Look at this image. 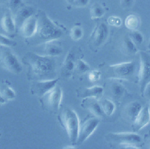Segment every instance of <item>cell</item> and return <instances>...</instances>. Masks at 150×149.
Here are the masks:
<instances>
[{"label":"cell","instance_id":"obj_39","mask_svg":"<svg viewBox=\"0 0 150 149\" xmlns=\"http://www.w3.org/2000/svg\"><path fill=\"white\" fill-rule=\"evenodd\" d=\"M9 0H0V3L1 4H5V3H7L8 2Z\"/></svg>","mask_w":150,"mask_h":149},{"label":"cell","instance_id":"obj_13","mask_svg":"<svg viewBox=\"0 0 150 149\" xmlns=\"http://www.w3.org/2000/svg\"><path fill=\"white\" fill-rule=\"evenodd\" d=\"M38 27L36 15L26 19L21 25L19 29L21 36L25 39H31L36 34Z\"/></svg>","mask_w":150,"mask_h":149},{"label":"cell","instance_id":"obj_32","mask_svg":"<svg viewBox=\"0 0 150 149\" xmlns=\"http://www.w3.org/2000/svg\"><path fill=\"white\" fill-rule=\"evenodd\" d=\"M107 23L108 25L111 26L119 27L121 26L122 23V21H121V19L120 17L111 16L108 18Z\"/></svg>","mask_w":150,"mask_h":149},{"label":"cell","instance_id":"obj_3","mask_svg":"<svg viewBox=\"0 0 150 149\" xmlns=\"http://www.w3.org/2000/svg\"><path fill=\"white\" fill-rule=\"evenodd\" d=\"M59 119L66 130L71 144H76L80 127L79 119L76 112L70 108L66 107L60 112Z\"/></svg>","mask_w":150,"mask_h":149},{"label":"cell","instance_id":"obj_38","mask_svg":"<svg viewBox=\"0 0 150 149\" xmlns=\"http://www.w3.org/2000/svg\"><path fill=\"white\" fill-rule=\"evenodd\" d=\"M75 0H65V1L69 4H73Z\"/></svg>","mask_w":150,"mask_h":149},{"label":"cell","instance_id":"obj_25","mask_svg":"<svg viewBox=\"0 0 150 149\" xmlns=\"http://www.w3.org/2000/svg\"><path fill=\"white\" fill-rule=\"evenodd\" d=\"M124 24L125 27L131 30H137L140 25L139 18L135 14L129 15L125 18Z\"/></svg>","mask_w":150,"mask_h":149},{"label":"cell","instance_id":"obj_18","mask_svg":"<svg viewBox=\"0 0 150 149\" xmlns=\"http://www.w3.org/2000/svg\"><path fill=\"white\" fill-rule=\"evenodd\" d=\"M104 89L102 86L94 85L90 87H84L77 90V95L80 98H95L100 99L102 97Z\"/></svg>","mask_w":150,"mask_h":149},{"label":"cell","instance_id":"obj_10","mask_svg":"<svg viewBox=\"0 0 150 149\" xmlns=\"http://www.w3.org/2000/svg\"><path fill=\"white\" fill-rule=\"evenodd\" d=\"M99 124V119L97 117H90L84 121L80 126L76 144L84 142L94 133Z\"/></svg>","mask_w":150,"mask_h":149},{"label":"cell","instance_id":"obj_43","mask_svg":"<svg viewBox=\"0 0 150 149\" xmlns=\"http://www.w3.org/2000/svg\"><path fill=\"white\" fill-rule=\"evenodd\" d=\"M0 53H1V51H0Z\"/></svg>","mask_w":150,"mask_h":149},{"label":"cell","instance_id":"obj_36","mask_svg":"<svg viewBox=\"0 0 150 149\" xmlns=\"http://www.w3.org/2000/svg\"><path fill=\"white\" fill-rule=\"evenodd\" d=\"M133 0H120V4L122 8H129L132 4Z\"/></svg>","mask_w":150,"mask_h":149},{"label":"cell","instance_id":"obj_26","mask_svg":"<svg viewBox=\"0 0 150 149\" xmlns=\"http://www.w3.org/2000/svg\"><path fill=\"white\" fill-rule=\"evenodd\" d=\"M105 10L104 8L98 3L93 4L90 8V18L93 19L100 18L104 16Z\"/></svg>","mask_w":150,"mask_h":149},{"label":"cell","instance_id":"obj_27","mask_svg":"<svg viewBox=\"0 0 150 149\" xmlns=\"http://www.w3.org/2000/svg\"><path fill=\"white\" fill-rule=\"evenodd\" d=\"M90 70H91V68L85 61L80 58L76 60L74 71L81 74H84L88 72Z\"/></svg>","mask_w":150,"mask_h":149},{"label":"cell","instance_id":"obj_8","mask_svg":"<svg viewBox=\"0 0 150 149\" xmlns=\"http://www.w3.org/2000/svg\"><path fill=\"white\" fill-rule=\"evenodd\" d=\"M140 66L138 72V80L142 92L145 85L150 82V54L145 51L139 52Z\"/></svg>","mask_w":150,"mask_h":149},{"label":"cell","instance_id":"obj_30","mask_svg":"<svg viewBox=\"0 0 150 149\" xmlns=\"http://www.w3.org/2000/svg\"><path fill=\"white\" fill-rule=\"evenodd\" d=\"M16 45V41L11 39L8 36L0 33V46L4 47H11Z\"/></svg>","mask_w":150,"mask_h":149},{"label":"cell","instance_id":"obj_37","mask_svg":"<svg viewBox=\"0 0 150 149\" xmlns=\"http://www.w3.org/2000/svg\"><path fill=\"white\" fill-rule=\"evenodd\" d=\"M7 101L0 95V106L5 104Z\"/></svg>","mask_w":150,"mask_h":149},{"label":"cell","instance_id":"obj_33","mask_svg":"<svg viewBox=\"0 0 150 149\" xmlns=\"http://www.w3.org/2000/svg\"><path fill=\"white\" fill-rule=\"evenodd\" d=\"M9 9L11 11L13 9H18L23 4L22 0H9L8 2Z\"/></svg>","mask_w":150,"mask_h":149},{"label":"cell","instance_id":"obj_4","mask_svg":"<svg viewBox=\"0 0 150 149\" xmlns=\"http://www.w3.org/2000/svg\"><path fill=\"white\" fill-rule=\"evenodd\" d=\"M62 98V89L56 85L53 89L40 98V102L43 108L51 112H56L60 108Z\"/></svg>","mask_w":150,"mask_h":149},{"label":"cell","instance_id":"obj_17","mask_svg":"<svg viewBox=\"0 0 150 149\" xmlns=\"http://www.w3.org/2000/svg\"><path fill=\"white\" fill-rule=\"evenodd\" d=\"M35 15V9L30 5H22L13 15L16 29L19 28L22 23L28 18Z\"/></svg>","mask_w":150,"mask_h":149},{"label":"cell","instance_id":"obj_42","mask_svg":"<svg viewBox=\"0 0 150 149\" xmlns=\"http://www.w3.org/2000/svg\"><path fill=\"white\" fill-rule=\"evenodd\" d=\"M149 145H150V141H149Z\"/></svg>","mask_w":150,"mask_h":149},{"label":"cell","instance_id":"obj_31","mask_svg":"<svg viewBox=\"0 0 150 149\" xmlns=\"http://www.w3.org/2000/svg\"><path fill=\"white\" fill-rule=\"evenodd\" d=\"M101 73L98 70H90L88 73V79L90 82H97L101 78Z\"/></svg>","mask_w":150,"mask_h":149},{"label":"cell","instance_id":"obj_15","mask_svg":"<svg viewBox=\"0 0 150 149\" xmlns=\"http://www.w3.org/2000/svg\"><path fill=\"white\" fill-rule=\"evenodd\" d=\"M81 106L88 109L96 117H103L105 115L101 109L98 99L95 98H86L82 99Z\"/></svg>","mask_w":150,"mask_h":149},{"label":"cell","instance_id":"obj_28","mask_svg":"<svg viewBox=\"0 0 150 149\" xmlns=\"http://www.w3.org/2000/svg\"><path fill=\"white\" fill-rule=\"evenodd\" d=\"M128 36L137 46L141 45L144 41L143 34L137 30H131Z\"/></svg>","mask_w":150,"mask_h":149},{"label":"cell","instance_id":"obj_1","mask_svg":"<svg viewBox=\"0 0 150 149\" xmlns=\"http://www.w3.org/2000/svg\"><path fill=\"white\" fill-rule=\"evenodd\" d=\"M22 61L28 67V75L35 81L54 78L56 64L54 57L28 52Z\"/></svg>","mask_w":150,"mask_h":149},{"label":"cell","instance_id":"obj_19","mask_svg":"<svg viewBox=\"0 0 150 149\" xmlns=\"http://www.w3.org/2000/svg\"><path fill=\"white\" fill-rule=\"evenodd\" d=\"M0 25L4 32L10 34L15 33L16 29V26L13 15L10 9L6 12L2 17Z\"/></svg>","mask_w":150,"mask_h":149},{"label":"cell","instance_id":"obj_5","mask_svg":"<svg viewBox=\"0 0 150 149\" xmlns=\"http://www.w3.org/2000/svg\"><path fill=\"white\" fill-rule=\"evenodd\" d=\"M0 64L5 70L15 74H19L23 70L21 62L8 47L1 51Z\"/></svg>","mask_w":150,"mask_h":149},{"label":"cell","instance_id":"obj_29","mask_svg":"<svg viewBox=\"0 0 150 149\" xmlns=\"http://www.w3.org/2000/svg\"><path fill=\"white\" fill-rule=\"evenodd\" d=\"M70 36L73 40H79L83 36V30L79 26H74L70 31Z\"/></svg>","mask_w":150,"mask_h":149},{"label":"cell","instance_id":"obj_24","mask_svg":"<svg viewBox=\"0 0 150 149\" xmlns=\"http://www.w3.org/2000/svg\"><path fill=\"white\" fill-rule=\"evenodd\" d=\"M0 95L6 101L14 99L16 95L15 91L5 82L2 83L0 86Z\"/></svg>","mask_w":150,"mask_h":149},{"label":"cell","instance_id":"obj_21","mask_svg":"<svg viewBox=\"0 0 150 149\" xmlns=\"http://www.w3.org/2000/svg\"><path fill=\"white\" fill-rule=\"evenodd\" d=\"M121 48L125 54L134 55L138 52L137 45L132 41L128 34H126L121 41Z\"/></svg>","mask_w":150,"mask_h":149},{"label":"cell","instance_id":"obj_23","mask_svg":"<svg viewBox=\"0 0 150 149\" xmlns=\"http://www.w3.org/2000/svg\"><path fill=\"white\" fill-rule=\"evenodd\" d=\"M101 109L105 115L111 116L115 109V105L110 99L105 98H100L98 99Z\"/></svg>","mask_w":150,"mask_h":149},{"label":"cell","instance_id":"obj_2","mask_svg":"<svg viewBox=\"0 0 150 149\" xmlns=\"http://www.w3.org/2000/svg\"><path fill=\"white\" fill-rule=\"evenodd\" d=\"M38 27L35 37L38 44H40L47 41L58 40L64 34L62 29L56 25L43 11L38 12Z\"/></svg>","mask_w":150,"mask_h":149},{"label":"cell","instance_id":"obj_35","mask_svg":"<svg viewBox=\"0 0 150 149\" xmlns=\"http://www.w3.org/2000/svg\"><path fill=\"white\" fill-rule=\"evenodd\" d=\"M89 0H75L73 5L77 7H84L88 4Z\"/></svg>","mask_w":150,"mask_h":149},{"label":"cell","instance_id":"obj_41","mask_svg":"<svg viewBox=\"0 0 150 149\" xmlns=\"http://www.w3.org/2000/svg\"><path fill=\"white\" fill-rule=\"evenodd\" d=\"M149 108H150V103H149Z\"/></svg>","mask_w":150,"mask_h":149},{"label":"cell","instance_id":"obj_14","mask_svg":"<svg viewBox=\"0 0 150 149\" xmlns=\"http://www.w3.org/2000/svg\"><path fill=\"white\" fill-rule=\"evenodd\" d=\"M76 56L74 50H71L66 54L62 63L60 72L61 75L66 78L70 77L75 70Z\"/></svg>","mask_w":150,"mask_h":149},{"label":"cell","instance_id":"obj_20","mask_svg":"<svg viewBox=\"0 0 150 149\" xmlns=\"http://www.w3.org/2000/svg\"><path fill=\"white\" fill-rule=\"evenodd\" d=\"M141 104L138 102H132L128 103L125 108L127 117L132 122L135 120L142 109Z\"/></svg>","mask_w":150,"mask_h":149},{"label":"cell","instance_id":"obj_7","mask_svg":"<svg viewBox=\"0 0 150 149\" xmlns=\"http://www.w3.org/2000/svg\"><path fill=\"white\" fill-rule=\"evenodd\" d=\"M107 139L111 142L121 144L138 145L142 143V137L136 132H111L107 134Z\"/></svg>","mask_w":150,"mask_h":149},{"label":"cell","instance_id":"obj_9","mask_svg":"<svg viewBox=\"0 0 150 149\" xmlns=\"http://www.w3.org/2000/svg\"><path fill=\"white\" fill-rule=\"evenodd\" d=\"M109 29L104 22L98 23L93 29L89 38V43L94 49L100 47L107 40L109 36Z\"/></svg>","mask_w":150,"mask_h":149},{"label":"cell","instance_id":"obj_11","mask_svg":"<svg viewBox=\"0 0 150 149\" xmlns=\"http://www.w3.org/2000/svg\"><path fill=\"white\" fill-rule=\"evenodd\" d=\"M58 81L59 79L56 78L35 81L31 86L30 92L32 95L40 98L53 89L57 85Z\"/></svg>","mask_w":150,"mask_h":149},{"label":"cell","instance_id":"obj_34","mask_svg":"<svg viewBox=\"0 0 150 149\" xmlns=\"http://www.w3.org/2000/svg\"><path fill=\"white\" fill-rule=\"evenodd\" d=\"M141 93L145 98L150 100V82L145 85Z\"/></svg>","mask_w":150,"mask_h":149},{"label":"cell","instance_id":"obj_40","mask_svg":"<svg viewBox=\"0 0 150 149\" xmlns=\"http://www.w3.org/2000/svg\"><path fill=\"white\" fill-rule=\"evenodd\" d=\"M148 48L150 49V37H149V41H148Z\"/></svg>","mask_w":150,"mask_h":149},{"label":"cell","instance_id":"obj_12","mask_svg":"<svg viewBox=\"0 0 150 149\" xmlns=\"http://www.w3.org/2000/svg\"><path fill=\"white\" fill-rule=\"evenodd\" d=\"M39 45L41 47L36 50V53L40 55L55 57L60 56L63 53L62 47L57 40L47 41Z\"/></svg>","mask_w":150,"mask_h":149},{"label":"cell","instance_id":"obj_6","mask_svg":"<svg viewBox=\"0 0 150 149\" xmlns=\"http://www.w3.org/2000/svg\"><path fill=\"white\" fill-rule=\"evenodd\" d=\"M135 70V62L127 61L109 65L108 71L115 79H125L130 78L134 74Z\"/></svg>","mask_w":150,"mask_h":149},{"label":"cell","instance_id":"obj_22","mask_svg":"<svg viewBox=\"0 0 150 149\" xmlns=\"http://www.w3.org/2000/svg\"><path fill=\"white\" fill-rule=\"evenodd\" d=\"M109 89L112 97L116 99H120L125 92V88L122 84L115 81L110 83Z\"/></svg>","mask_w":150,"mask_h":149},{"label":"cell","instance_id":"obj_16","mask_svg":"<svg viewBox=\"0 0 150 149\" xmlns=\"http://www.w3.org/2000/svg\"><path fill=\"white\" fill-rule=\"evenodd\" d=\"M150 122V108L149 106L142 108L138 115L133 123V129L135 132L139 131Z\"/></svg>","mask_w":150,"mask_h":149}]
</instances>
